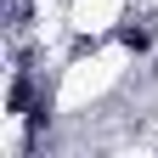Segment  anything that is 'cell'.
<instances>
[{
  "label": "cell",
  "mask_w": 158,
  "mask_h": 158,
  "mask_svg": "<svg viewBox=\"0 0 158 158\" xmlns=\"http://www.w3.org/2000/svg\"><path fill=\"white\" fill-rule=\"evenodd\" d=\"M118 40H124L130 51H147V45H152V34H147V28H118Z\"/></svg>",
  "instance_id": "cell-1"
}]
</instances>
